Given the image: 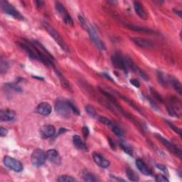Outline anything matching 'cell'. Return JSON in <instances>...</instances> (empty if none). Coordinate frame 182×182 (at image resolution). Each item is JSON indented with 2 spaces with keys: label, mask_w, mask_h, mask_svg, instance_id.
Masks as SVG:
<instances>
[{
  "label": "cell",
  "mask_w": 182,
  "mask_h": 182,
  "mask_svg": "<svg viewBox=\"0 0 182 182\" xmlns=\"http://www.w3.org/2000/svg\"><path fill=\"white\" fill-rule=\"evenodd\" d=\"M68 103L70 107H71V111H73L74 113H75L76 115H79L80 113H79V110H78L77 107H76L75 105H74L73 103H72L71 101H68Z\"/></svg>",
  "instance_id": "cell-36"
},
{
  "label": "cell",
  "mask_w": 182,
  "mask_h": 182,
  "mask_svg": "<svg viewBox=\"0 0 182 182\" xmlns=\"http://www.w3.org/2000/svg\"><path fill=\"white\" fill-rule=\"evenodd\" d=\"M82 179H83L84 181H98V178H97L96 176L93 173H91L90 172H86L83 173L82 175Z\"/></svg>",
  "instance_id": "cell-24"
},
{
  "label": "cell",
  "mask_w": 182,
  "mask_h": 182,
  "mask_svg": "<svg viewBox=\"0 0 182 182\" xmlns=\"http://www.w3.org/2000/svg\"><path fill=\"white\" fill-rule=\"evenodd\" d=\"M78 20H79V22H80V24H81L82 26L83 27H85V28H86L87 24L86 22V20L84 19L83 17H82V16H78Z\"/></svg>",
  "instance_id": "cell-40"
},
{
  "label": "cell",
  "mask_w": 182,
  "mask_h": 182,
  "mask_svg": "<svg viewBox=\"0 0 182 182\" xmlns=\"http://www.w3.org/2000/svg\"><path fill=\"white\" fill-rule=\"evenodd\" d=\"M166 122L167 123V124H168V125L170 127V128L172 129V130L174 131L175 132H177V133H178V134L179 135V136H181V130H180L179 128H178L177 126H175L174 124H173V123H171V122H169V121H166Z\"/></svg>",
  "instance_id": "cell-32"
},
{
  "label": "cell",
  "mask_w": 182,
  "mask_h": 182,
  "mask_svg": "<svg viewBox=\"0 0 182 182\" xmlns=\"http://www.w3.org/2000/svg\"><path fill=\"white\" fill-rule=\"evenodd\" d=\"M132 70H133V71H136L137 73L139 74V76H140L141 78H142L145 80H148V79H149V77H148V76L147 75V74H146L145 73H144V72L142 71V70L139 69V68L136 67L135 65L134 66V68H133Z\"/></svg>",
  "instance_id": "cell-30"
},
{
  "label": "cell",
  "mask_w": 182,
  "mask_h": 182,
  "mask_svg": "<svg viewBox=\"0 0 182 182\" xmlns=\"http://www.w3.org/2000/svg\"><path fill=\"white\" fill-rule=\"evenodd\" d=\"M19 45L31 58L41 61L48 66H54V58L39 41H26Z\"/></svg>",
  "instance_id": "cell-1"
},
{
  "label": "cell",
  "mask_w": 182,
  "mask_h": 182,
  "mask_svg": "<svg viewBox=\"0 0 182 182\" xmlns=\"http://www.w3.org/2000/svg\"><path fill=\"white\" fill-rule=\"evenodd\" d=\"M128 28H130L132 30L136 31H140V32H146V33H154V31L151 30L149 29H147V28H143V27H140L138 26H135V25H128L127 26Z\"/></svg>",
  "instance_id": "cell-23"
},
{
  "label": "cell",
  "mask_w": 182,
  "mask_h": 182,
  "mask_svg": "<svg viewBox=\"0 0 182 182\" xmlns=\"http://www.w3.org/2000/svg\"><path fill=\"white\" fill-rule=\"evenodd\" d=\"M43 25L44 28L46 29V30L50 33V35L54 38L56 43L58 44V46H60L65 52L69 53V48L68 47L67 44H65V42L64 41V40L62 39V37L59 35V33L55 30L54 27L51 26L50 24H48L47 22H44Z\"/></svg>",
  "instance_id": "cell-3"
},
{
  "label": "cell",
  "mask_w": 182,
  "mask_h": 182,
  "mask_svg": "<svg viewBox=\"0 0 182 182\" xmlns=\"http://www.w3.org/2000/svg\"><path fill=\"white\" fill-rule=\"evenodd\" d=\"M55 132H56V129L54 126L51 125V124L42 127L40 130V134H41V136L43 139L49 138L55 134Z\"/></svg>",
  "instance_id": "cell-14"
},
{
  "label": "cell",
  "mask_w": 182,
  "mask_h": 182,
  "mask_svg": "<svg viewBox=\"0 0 182 182\" xmlns=\"http://www.w3.org/2000/svg\"><path fill=\"white\" fill-rule=\"evenodd\" d=\"M7 133H8V130L7 129L4 128H0V135H1V137L6 136V135H7Z\"/></svg>",
  "instance_id": "cell-41"
},
{
  "label": "cell",
  "mask_w": 182,
  "mask_h": 182,
  "mask_svg": "<svg viewBox=\"0 0 182 182\" xmlns=\"http://www.w3.org/2000/svg\"><path fill=\"white\" fill-rule=\"evenodd\" d=\"M4 164L7 168L15 171V172H21L24 169L22 162H20L19 161L16 159L8 156H5L4 159Z\"/></svg>",
  "instance_id": "cell-6"
},
{
  "label": "cell",
  "mask_w": 182,
  "mask_h": 182,
  "mask_svg": "<svg viewBox=\"0 0 182 182\" xmlns=\"http://www.w3.org/2000/svg\"><path fill=\"white\" fill-rule=\"evenodd\" d=\"M46 159V154L43 150L37 149L33 152L31 156V161L33 165L36 166H40L43 165Z\"/></svg>",
  "instance_id": "cell-7"
},
{
  "label": "cell",
  "mask_w": 182,
  "mask_h": 182,
  "mask_svg": "<svg viewBox=\"0 0 182 182\" xmlns=\"http://www.w3.org/2000/svg\"><path fill=\"white\" fill-rule=\"evenodd\" d=\"M58 181L60 182H71V181H76L75 178L68 175H62L58 177Z\"/></svg>",
  "instance_id": "cell-29"
},
{
  "label": "cell",
  "mask_w": 182,
  "mask_h": 182,
  "mask_svg": "<svg viewBox=\"0 0 182 182\" xmlns=\"http://www.w3.org/2000/svg\"><path fill=\"white\" fill-rule=\"evenodd\" d=\"M130 82L133 86L136 87V88H139V87H140V82H139L138 80H136V79H134V78H132V79H131L130 80Z\"/></svg>",
  "instance_id": "cell-38"
},
{
  "label": "cell",
  "mask_w": 182,
  "mask_h": 182,
  "mask_svg": "<svg viewBox=\"0 0 182 182\" xmlns=\"http://www.w3.org/2000/svg\"><path fill=\"white\" fill-rule=\"evenodd\" d=\"M82 132L85 138H87L89 135V129L86 126H84L82 129Z\"/></svg>",
  "instance_id": "cell-39"
},
{
  "label": "cell",
  "mask_w": 182,
  "mask_h": 182,
  "mask_svg": "<svg viewBox=\"0 0 182 182\" xmlns=\"http://www.w3.org/2000/svg\"><path fill=\"white\" fill-rule=\"evenodd\" d=\"M126 173H127V176H128V178L130 180V181H138L139 180L138 175H137V173L132 170V169L128 168L126 170Z\"/></svg>",
  "instance_id": "cell-22"
},
{
  "label": "cell",
  "mask_w": 182,
  "mask_h": 182,
  "mask_svg": "<svg viewBox=\"0 0 182 182\" xmlns=\"http://www.w3.org/2000/svg\"><path fill=\"white\" fill-rule=\"evenodd\" d=\"M86 110L87 112V113L88 114V115H90V117H93V118H97L98 117V115H97L96 111L95 110V109L90 105H86Z\"/></svg>",
  "instance_id": "cell-28"
},
{
  "label": "cell",
  "mask_w": 182,
  "mask_h": 182,
  "mask_svg": "<svg viewBox=\"0 0 182 182\" xmlns=\"http://www.w3.org/2000/svg\"><path fill=\"white\" fill-rule=\"evenodd\" d=\"M151 93H152V96H153L154 97V98H155L158 101H159L160 103H162L163 102V100H162V97L160 96V95H159L156 92V90H154V89L151 88Z\"/></svg>",
  "instance_id": "cell-34"
},
{
  "label": "cell",
  "mask_w": 182,
  "mask_h": 182,
  "mask_svg": "<svg viewBox=\"0 0 182 182\" xmlns=\"http://www.w3.org/2000/svg\"><path fill=\"white\" fill-rule=\"evenodd\" d=\"M156 137L169 150V151H171V152H173V154H175L176 155H177L179 157V159H181L182 152L179 147H177L175 145L170 142L167 140L166 139L164 138V137L159 135H156Z\"/></svg>",
  "instance_id": "cell-8"
},
{
  "label": "cell",
  "mask_w": 182,
  "mask_h": 182,
  "mask_svg": "<svg viewBox=\"0 0 182 182\" xmlns=\"http://www.w3.org/2000/svg\"><path fill=\"white\" fill-rule=\"evenodd\" d=\"M73 145L75 146L78 149L80 150H87V146L84 142L82 140V139L78 136V135H74L73 137Z\"/></svg>",
  "instance_id": "cell-20"
},
{
  "label": "cell",
  "mask_w": 182,
  "mask_h": 182,
  "mask_svg": "<svg viewBox=\"0 0 182 182\" xmlns=\"http://www.w3.org/2000/svg\"><path fill=\"white\" fill-rule=\"evenodd\" d=\"M8 68H9L8 63L6 61V60L2 58L1 61H0V73L2 74L6 73L7 71Z\"/></svg>",
  "instance_id": "cell-27"
},
{
  "label": "cell",
  "mask_w": 182,
  "mask_h": 182,
  "mask_svg": "<svg viewBox=\"0 0 182 182\" xmlns=\"http://www.w3.org/2000/svg\"><path fill=\"white\" fill-rule=\"evenodd\" d=\"M56 75H58V77L59 78V80H60V82L61 85H62V86L64 87L65 89H67L69 91H71V86H70L68 81L66 78H65L62 73H61L60 71H56Z\"/></svg>",
  "instance_id": "cell-21"
},
{
  "label": "cell",
  "mask_w": 182,
  "mask_h": 182,
  "mask_svg": "<svg viewBox=\"0 0 182 182\" xmlns=\"http://www.w3.org/2000/svg\"><path fill=\"white\" fill-rule=\"evenodd\" d=\"M5 86L7 88H9V90H14L15 91V92H21V91H22V88L15 84H7L5 85Z\"/></svg>",
  "instance_id": "cell-31"
},
{
  "label": "cell",
  "mask_w": 182,
  "mask_h": 182,
  "mask_svg": "<svg viewBox=\"0 0 182 182\" xmlns=\"http://www.w3.org/2000/svg\"><path fill=\"white\" fill-rule=\"evenodd\" d=\"M134 8L137 15H138L141 19H147V14L146 13L145 9H144L143 6L142 4L139 2H134Z\"/></svg>",
  "instance_id": "cell-17"
},
{
  "label": "cell",
  "mask_w": 182,
  "mask_h": 182,
  "mask_svg": "<svg viewBox=\"0 0 182 182\" xmlns=\"http://www.w3.org/2000/svg\"><path fill=\"white\" fill-rule=\"evenodd\" d=\"M46 159L49 162L54 163V164L58 165L61 163V159L59 155L58 152L56 149H50L48 150L46 153Z\"/></svg>",
  "instance_id": "cell-11"
},
{
  "label": "cell",
  "mask_w": 182,
  "mask_h": 182,
  "mask_svg": "<svg viewBox=\"0 0 182 182\" xmlns=\"http://www.w3.org/2000/svg\"><path fill=\"white\" fill-rule=\"evenodd\" d=\"M156 166V168H157L158 169H159V170H161V171H162L164 173H168V169H167V168L164 166V165L157 164Z\"/></svg>",
  "instance_id": "cell-37"
},
{
  "label": "cell",
  "mask_w": 182,
  "mask_h": 182,
  "mask_svg": "<svg viewBox=\"0 0 182 182\" xmlns=\"http://www.w3.org/2000/svg\"><path fill=\"white\" fill-rule=\"evenodd\" d=\"M89 36H90V39L92 40L93 42L96 44V46L98 47L99 49L104 51L105 50V46L102 40L100 39V38L99 37V36L97 33L96 31L93 28V27H88V28Z\"/></svg>",
  "instance_id": "cell-10"
},
{
  "label": "cell",
  "mask_w": 182,
  "mask_h": 182,
  "mask_svg": "<svg viewBox=\"0 0 182 182\" xmlns=\"http://www.w3.org/2000/svg\"><path fill=\"white\" fill-rule=\"evenodd\" d=\"M55 110L59 116L63 118H68L71 115V109L68 101L58 100L55 104Z\"/></svg>",
  "instance_id": "cell-4"
},
{
  "label": "cell",
  "mask_w": 182,
  "mask_h": 182,
  "mask_svg": "<svg viewBox=\"0 0 182 182\" xmlns=\"http://www.w3.org/2000/svg\"><path fill=\"white\" fill-rule=\"evenodd\" d=\"M168 81L170 82L171 84V86L174 90L177 91L178 93L181 95L182 93V87H181V84L179 80H178L177 78L173 77V76H169L168 77Z\"/></svg>",
  "instance_id": "cell-19"
},
{
  "label": "cell",
  "mask_w": 182,
  "mask_h": 182,
  "mask_svg": "<svg viewBox=\"0 0 182 182\" xmlns=\"http://www.w3.org/2000/svg\"><path fill=\"white\" fill-rule=\"evenodd\" d=\"M93 158L96 164L102 168H107L110 166V162L107 159H105L104 156L100 155L98 153L93 154Z\"/></svg>",
  "instance_id": "cell-13"
},
{
  "label": "cell",
  "mask_w": 182,
  "mask_h": 182,
  "mask_svg": "<svg viewBox=\"0 0 182 182\" xmlns=\"http://www.w3.org/2000/svg\"><path fill=\"white\" fill-rule=\"evenodd\" d=\"M0 5H1L2 9H3V11L7 13L9 15L13 16L14 18L17 19L19 20L24 19V16L16 10L12 5H10L7 2L4 1V0H1L0 1Z\"/></svg>",
  "instance_id": "cell-5"
},
{
  "label": "cell",
  "mask_w": 182,
  "mask_h": 182,
  "mask_svg": "<svg viewBox=\"0 0 182 182\" xmlns=\"http://www.w3.org/2000/svg\"><path fill=\"white\" fill-rule=\"evenodd\" d=\"M155 180L158 182H164V181H169V179L164 175L158 174L156 175L155 178Z\"/></svg>",
  "instance_id": "cell-33"
},
{
  "label": "cell",
  "mask_w": 182,
  "mask_h": 182,
  "mask_svg": "<svg viewBox=\"0 0 182 182\" xmlns=\"http://www.w3.org/2000/svg\"><path fill=\"white\" fill-rule=\"evenodd\" d=\"M56 11L58 12V14L62 16L64 22L66 23L67 24H68L71 26H73V22L71 16L68 14L66 9L63 7L62 4H61L60 2H56Z\"/></svg>",
  "instance_id": "cell-9"
},
{
  "label": "cell",
  "mask_w": 182,
  "mask_h": 182,
  "mask_svg": "<svg viewBox=\"0 0 182 182\" xmlns=\"http://www.w3.org/2000/svg\"><path fill=\"white\" fill-rule=\"evenodd\" d=\"M111 61L115 68L118 69L123 70L126 72L128 71L129 68H130L132 70L133 67L135 66V65L131 62L130 59H126L121 54H117V53L112 56Z\"/></svg>",
  "instance_id": "cell-2"
},
{
  "label": "cell",
  "mask_w": 182,
  "mask_h": 182,
  "mask_svg": "<svg viewBox=\"0 0 182 182\" xmlns=\"http://www.w3.org/2000/svg\"><path fill=\"white\" fill-rule=\"evenodd\" d=\"M52 111V107L48 103H41L37 107V113L43 116L49 115Z\"/></svg>",
  "instance_id": "cell-16"
},
{
  "label": "cell",
  "mask_w": 182,
  "mask_h": 182,
  "mask_svg": "<svg viewBox=\"0 0 182 182\" xmlns=\"http://www.w3.org/2000/svg\"><path fill=\"white\" fill-rule=\"evenodd\" d=\"M120 146L121 147L122 150H123L124 152H126V153L129 154V155L133 156V150L132 148L128 145V144L124 142H121L120 143Z\"/></svg>",
  "instance_id": "cell-25"
},
{
  "label": "cell",
  "mask_w": 182,
  "mask_h": 182,
  "mask_svg": "<svg viewBox=\"0 0 182 182\" xmlns=\"http://www.w3.org/2000/svg\"><path fill=\"white\" fill-rule=\"evenodd\" d=\"M108 139H109V143H110V146H111L112 149H115V143L113 142V141L112 140V139H111L110 138H109Z\"/></svg>",
  "instance_id": "cell-44"
},
{
  "label": "cell",
  "mask_w": 182,
  "mask_h": 182,
  "mask_svg": "<svg viewBox=\"0 0 182 182\" xmlns=\"http://www.w3.org/2000/svg\"><path fill=\"white\" fill-rule=\"evenodd\" d=\"M99 120L102 122V123H103L104 124H105L107 127H108V128H110L111 129H113L114 127H115V124H113V122L111 121L110 120H109L108 118L107 117H100L98 118Z\"/></svg>",
  "instance_id": "cell-26"
},
{
  "label": "cell",
  "mask_w": 182,
  "mask_h": 182,
  "mask_svg": "<svg viewBox=\"0 0 182 182\" xmlns=\"http://www.w3.org/2000/svg\"><path fill=\"white\" fill-rule=\"evenodd\" d=\"M35 4H36V5H37V7H41L44 5V2H42V1H36Z\"/></svg>",
  "instance_id": "cell-43"
},
{
  "label": "cell",
  "mask_w": 182,
  "mask_h": 182,
  "mask_svg": "<svg viewBox=\"0 0 182 182\" xmlns=\"http://www.w3.org/2000/svg\"><path fill=\"white\" fill-rule=\"evenodd\" d=\"M135 163H136V166L137 167V169H138L140 171V172L142 173L143 174L147 175V176L152 174V171L147 168V166H146L145 163L142 160L140 159H137Z\"/></svg>",
  "instance_id": "cell-18"
},
{
  "label": "cell",
  "mask_w": 182,
  "mask_h": 182,
  "mask_svg": "<svg viewBox=\"0 0 182 182\" xmlns=\"http://www.w3.org/2000/svg\"><path fill=\"white\" fill-rule=\"evenodd\" d=\"M16 117V113L12 110H2L0 112V120L2 122H10Z\"/></svg>",
  "instance_id": "cell-12"
},
{
  "label": "cell",
  "mask_w": 182,
  "mask_h": 182,
  "mask_svg": "<svg viewBox=\"0 0 182 182\" xmlns=\"http://www.w3.org/2000/svg\"><path fill=\"white\" fill-rule=\"evenodd\" d=\"M132 41L134 42L135 45H137L139 47L142 48H150L153 47L154 44L151 41L149 40L143 39V38H133L132 39Z\"/></svg>",
  "instance_id": "cell-15"
},
{
  "label": "cell",
  "mask_w": 182,
  "mask_h": 182,
  "mask_svg": "<svg viewBox=\"0 0 182 182\" xmlns=\"http://www.w3.org/2000/svg\"><path fill=\"white\" fill-rule=\"evenodd\" d=\"M173 12H174L175 14H178V15H179V16L180 18H181V16H182V12L181 11V10L174 9H173Z\"/></svg>",
  "instance_id": "cell-42"
},
{
  "label": "cell",
  "mask_w": 182,
  "mask_h": 182,
  "mask_svg": "<svg viewBox=\"0 0 182 182\" xmlns=\"http://www.w3.org/2000/svg\"><path fill=\"white\" fill-rule=\"evenodd\" d=\"M112 130H113V132L115 133L116 135H117L118 137H122V135H123V134H122V130H120V129L118 128L117 125H115V127H114V128L112 129Z\"/></svg>",
  "instance_id": "cell-35"
}]
</instances>
